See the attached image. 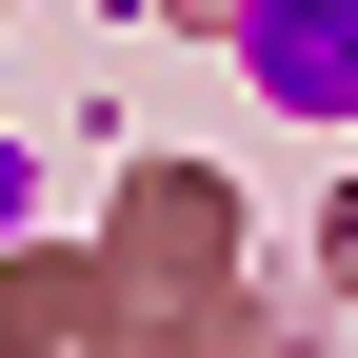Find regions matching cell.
Returning <instances> with one entry per match:
<instances>
[{
    "instance_id": "1",
    "label": "cell",
    "mask_w": 358,
    "mask_h": 358,
    "mask_svg": "<svg viewBox=\"0 0 358 358\" xmlns=\"http://www.w3.org/2000/svg\"><path fill=\"white\" fill-rule=\"evenodd\" d=\"M259 80H279L299 120H319V100H358V0H259Z\"/></svg>"
}]
</instances>
